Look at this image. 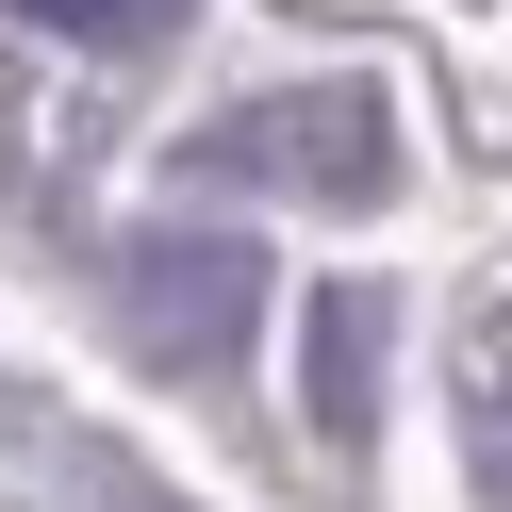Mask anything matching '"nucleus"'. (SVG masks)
<instances>
[{"mask_svg": "<svg viewBox=\"0 0 512 512\" xmlns=\"http://www.w3.org/2000/svg\"><path fill=\"white\" fill-rule=\"evenodd\" d=\"M248 182H298V199H380V182H397V116L364 100V83H314V100H248L232 133Z\"/></svg>", "mask_w": 512, "mask_h": 512, "instance_id": "obj_1", "label": "nucleus"}, {"mask_svg": "<svg viewBox=\"0 0 512 512\" xmlns=\"http://www.w3.org/2000/svg\"><path fill=\"white\" fill-rule=\"evenodd\" d=\"M149 331L166 347H232L248 331V248H149Z\"/></svg>", "mask_w": 512, "mask_h": 512, "instance_id": "obj_2", "label": "nucleus"}, {"mask_svg": "<svg viewBox=\"0 0 512 512\" xmlns=\"http://www.w3.org/2000/svg\"><path fill=\"white\" fill-rule=\"evenodd\" d=\"M34 34H83V50H149V34H182V0H17Z\"/></svg>", "mask_w": 512, "mask_h": 512, "instance_id": "obj_3", "label": "nucleus"}]
</instances>
